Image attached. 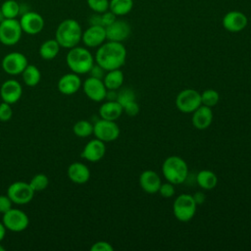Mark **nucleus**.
<instances>
[{"label": "nucleus", "mask_w": 251, "mask_h": 251, "mask_svg": "<svg viewBox=\"0 0 251 251\" xmlns=\"http://www.w3.org/2000/svg\"><path fill=\"white\" fill-rule=\"evenodd\" d=\"M126 50L122 42L108 41L99 46L95 54V62L105 71L120 69L126 63Z\"/></svg>", "instance_id": "nucleus-1"}, {"label": "nucleus", "mask_w": 251, "mask_h": 251, "mask_svg": "<svg viewBox=\"0 0 251 251\" xmlns=\"http://www.w3.org/2000/svg\"><path fill=\"white\" fill-rule=\"evenodd\" d=\"M82 30L80 25L74 19H66L57 26L55 39L61 47L71 49L77 46L81 40Z\"/></svg>", "instance_id": "nucleus-2"}, {"label": "nucleus", "mask_w": 251, "mask_h": 251, "mask_svg": "<svg viewBox=\"0 0 251 251\" xmlns=\"http://www.w3.org/2000/svg\"><path fill=\"white\" fill-rule=\"evenodd\" d=\"M162 173L167 181L173 184L183 183L188 176L186 162L179 156H170L162 165Z\"/></svg>", "instance_id": "nucleus-3"}, {"label": "nucleus", "mask_w": 251, "mask_h": 251, "mask_svg": "<svg viewBox=\"0 0 251 251\" xmlns=\"http://www.w3.org/2000/svg\"><path fill=\"white\" fill-rule=\"evenodd\" d=\"M66 62L73 73L84 75L89 73L90 69L94 65V58L86 48L75 46L68 52Z\"/></svg>", "instance_id": "nucleus-4"}, {"label": "nucleus", "mask_w": 251, "mask_h": 251, "mask_svg": "<svg viewBox=\"0 0 251 251\" xmlns=\"http://www.w3.org/2000/svg\"><path fill=\"white\" fill-rule=\"evenodd\" d=\"M197 204L191 194L182 193L178 195L173 204V213L176 220L182 223L192 220L196 213Z\"/></svg>", "instance_id": "nucleus-5"}, {"label": "nucleus", "mask_w": 251, "mask_h": 251, "mask_svg": "<svg viewBox=\"0 0 251 251\" xmlns=\"http://www.w3.org/2000/svg\"><path fill=\"white\" fill-rule=\"evenodd\" d=\"M23 29L16 19H4L0 23V42L6 46L17 44L22 37Z\"/></svg>", "instance_id": "nucleus-6"}, {"label": "nucleus", "mask_w": 251, "mask_h": 251, "mask_svg": "<svg viewBox=\"0 0 251 251\" xmlns=\"http://www.w3.org/2000/svg\"><path fill=\"white\" fill-rule=\"evenodd\" d=\"M200 105H202L201 93L195 89L186 88L176 95V106L181 113H193Z\"/></svg>", "instance_id": "nucleus-7"}, {"label": "nucleus", "mask_w": 251, "mask_h": 251, "mask_svg": "<svg viewBox=\"0 0 251 251\" xmlns=\"http://www.w3.org/2000/svg\"><path fill=\"white\" fill-rule=\"evenodd\" d=\"M93 134L103 142H112L119 137L120 127L116 121L100 119L93 125Z\"/></svg>", "instance_id": "nucleus-8"}, {"label": "nucleus", "mask_w": 251, "mask_h": 251, "mask_svg": "<svg viewBox=\"0 0 251 251\" xmlns=\"http://www.w3.org/2000/svg\"><path fill=\"white\" fill-rule=\"evenodd\" d=\"M7 195L13 203L24 205L30 202L34 195V190L28 182L16 181L13 182L7 189Z\"/></svg>", "instance_id": "nucleus-9"}, {"label": "nucleus", "mask_w": 251, "mask_h": 251, "mask_svg": "<svg viewBox=\"0 0 251 251\" xmlns=\"http://www.w3.org/2000/svg\"><path fill=\"white\" fill-rule=\"evenodd\" d=\"M3 224L6 229L14 232H20L27 227L29 220L24 211L11 208L3 214Z\"/></svg>", "instance_id": "nucleus-10"}, {"label": "nucleus", "mask_w": 251, "mask_h": 251, "mask_svg": "<svg viewBox=\"0 0 251 251\" xmlns=\"http://www.w3.org/2000/svg\"><path fill=\"white\" fill-rule=\"evenodd\" d=\"M27 65L26 57L21 52L8 53L2 60L4 72L11 75L22 74Z\"/></svg>", "instance_id": "nucleus-11"}, {"label": "nucleus", "mask_w": 251, "mask_h": 251, "mask_svg": "<svg viewBox=\"0 0 251 251\" xmlns=\"http://www.w3.org/2000/svg\"><path fill=\"white\" fill-rule=\"evenodd\" d=\"M19 22L23 32L30 35L39 33L44 27V20L42 16L33 11H26L22 14Z\"/></svg>", "instance_id": "nucleus-12"}, {"label": "nucleus", "mask_w": 251, "mask_h": 251, "mask_svg": "<svg viewBox=\"0 0 251 251\" xmlns=\"http://www.w3.org/2000/svg\"><path fill=\"white\" fill-rule=\"evenodd\" d=\"M82 89L84 94L92 101L100 102L106 97L107 88L102 79L89 76L83 81Z\"/></svg>", "instance_id": "nucleus-13"}, {"label": "nucleus", "mask_w": 251, "mask_h": 251, "mask_svg": "<svg viewBox=\"0 0 251 251\" xmlns=\"http://www.w3.org/2000/svg\"><path fill=\"white\" fill-rule=\"evenodd\" d=\"M106 29V39L109 41L122 42L126 40L130 35L129 25L122 20H115L111 25L105 27Z\"/></svg>", "instance_id": "nucleus-14"}, {"label": "nucleus", "mask_w": 251, "mask_h": 251, "mask_svg": "<svg viewBox=\"0 0 251 251\" xmlns=\"http://www.w3.org/2000/svg\"><path fill=\"white\" fill-rule=\"evenodd\" d=\"M23 94V88L19 81L8 79L0 87V96L2 100L8 104H15L20 100Z\"/></svg>", "instance_id": "nucleus-15"}, {"label": "nucleus", "mask_w": 251, "mask_h": 251, "mask_svg": "<svg viewBox=\"0 0 251 251\" xmlns=\"http://www.w3.org/2000/svg\"><path fill=\"white\" fill-rule=\"evenodd\" d=\"M81 40L87 47H99L106 40V29L102 25H90L82 32Z\"/></svg>", "instance_id": "nucleus-16"}, {"label": "nucleus", "mask_w": 251, "mask_h": 251, "mask_svg": "<svg viewBox=\"0 0 251 251\" xmlns=\"http://www.w3.org/2000/svg\"><path fill=\"white\" fill-rule=\"evenodd\" d=\"M105 153H106L105 142H103L98 138H95L88 141L85 144L80 156L88 162H98L104 157Z\"/></svg>", "instance_id": "nucleus-17"}, {"label": "nucleus", "mask_w": 251, "mask_h": 251, "mask_svg": "<svg viewBox=\"0 0 251 251\" xmlns=\"http://www.w3.org/2000/svg\"><path fill=\"white\" fill-rule=\"evenodd\" d=\"M247 23V17L238 11L228 12L223 19L224 27L230 32L241 31L246 27Z\"/></svg>", "instance_id": "nucleus-18"}, {"label": "nucleus", "mask_w": 251, "mask_h": 251, "mask_svg": "<svg viewBox=\"0 0 251 251\" xmlns=\"http://www.w3.org/2000/svg\"><path fill=\"white\" fill-rule=\"evenodd\" d=\"M160 176L153 170H145L139 176V184L143 191L149 194L157 193L161 185Z\"/></svg>", "instance_id": "nucleus-19"}, {"label": "nucleus", "mask_w": 251, "mask_h": 251, "mask_svg": "<svg viewBox=\"0 0 251 251\" xmlns=\"http://www.w3.org/2000/svg\"><path fill=\"white\" fill-rule=\"evenodd\" d=\"M213 121V112L211 107L200 105L193 113H192V125L195 128L203 130L208 128Z\"/></svg>", "instance_id": "nucleus-20"}, {"label": "nucleus", "mask_w": 251, "mask_h": 251, "mask_svg": "<svg viewBox=\"0 0 251 251\" xmlns=\"http://www.w3.org/2000/svg\"><path fill=\"white\" fill-rule=\"evenodd\" d=\"M81 86V80L77 74H66L58 81V89L62 94L72 95L78 91Z\"/></svg>", "instance_id": "nucleus-21"}, {"label": "nucleus", "mask_w": 251, "mask_h": 251, "mask_svg": "<svg viewBox=\"0 0 251 251\" xmlns=\"http://www.w3.org/2000/svg\"><path fill=\"white\" fill-rule=\"evenodd\" d=\"M68 177L76 184L86 183L90 178V171L86 165L80 162L72 163L67 171Z\"/></svg>", "instance_id": "nucleus-22"}, {"label": "nucleus", "mask_w": 251, "mask_h": 251, "mask_svg": "<svg viewBox=\"0 0 251 251\" xmlns=\"http://www.w3.org/2000/svg\"><path fill=\"white\" fill-rule=\"evenodd\" d=\"M124 108L118 101H107L99 108V116L101 119L109 121H117L123 114Z\"/></svg>", "instance_id": "nucleus-23"}, {"label": "nucleus", "mask_w": 251, "mask_h": 251, "mask_svg": "<svg viewBox=\"0 0 251 251\" xmlns=\"http://www.w3.org/2000/svg\"><path fill=\"white\" fill-rule=\"evenodd\" d=\"M124 74L120 69L108 71L105 74V76L103 77V82L106 86L107 89H113V90H118L122 87L124 83Z\"/></svg>", "instance_id": "nucleus-24"}, {"label": "nucleus", "mask_w": 251, "mask_h": 251, "mask_svg": "<svg viewBox=\"0 0 251 251\" xmlns=\"http://www.w3.org/2000/svg\"><path fill=\"white\" fill-rule=\"evenodd\" d=\"M196 182L201 188L212 190L218 183V177L214 172L210 170H202L198 172L196 176Z\"/></svg>", "instance_id": "nucleus-25"}, {"label": "nucleus", "mask_w": 251, "mask_h": 251, "mask_svg": "<svg viewBox=\"0 0 251 251\" xmlns=\"http://www.w3.org/2000/svg\"><path fill=\"white\" fill-rule=\"evenodd\" d=\"M60 47L61 46L56 39H48L40 45L39 55L44 60H52L58 55Z\"/></svg>", "instance_id": "nucleus-26"}, {"label": "nucleus", "mask_w": 251, "mask_h": 251, "mask_svg": "<svg viewBox=\"0 0 251 251\" xmlns=\"http://www.w3.org/2000/svg\"><path fill=\"white\" fill-rule=\"evenodd\" d=\"M24 82L27 86H35L38 84L41 78V74L39 69L34 65H27L24 72L22 73Z\"/></svg>", "instance_id": "nucleus-27"}, {"label": "nucleus", "mask_w": 251, "mask_h": 251, "mask_svg": "<svg viewBox=\"0 0 251 251\" xmlns=\"http://www.w3.org/2000/svg\"><path fill=\"white\" fill-rule=\"evenodd\" d=\"M132 0H111L109 2L110 11L116 16H124L132 9Z\"/></svg>", "instance_id": "nucleus-28"}, {"label": "nucleus", "mask_w": 251, "mask_h": 251, "mask_svg": "<svg viewBox=\"0 0 251 251\" xmlns=\"http://www.w3.org/2000/svg\"><path fill=\"white\" fill-rule=\"evenodd\" d=\"M5 19H16L21 13V6L16 0H6L0 7Z\"/></svg>", "instance_id": "nucleus-29"}, {"label": "nucleus", "mask_w": 251, "mask_h": 251, "mask_svg": "<svg viewBox=\"0 0 251 251\" xmlns=\"http://www.w3.org/2000/svg\"><path fill=\"white\" fill-rule=\"evenodd\" d=\"M73 130L78 137H88L93 133V125L86 120H80L74 125Z\"/></svg>", "instance_id": "nucleus-30"}, {"label": "nucleus", "mask_w": 251, "mask_h": 251, "mask_svg": "<svg viewBox=\"0 0 251 251\" xmlns=\"http://www.w3.org/2000/svg\"><path fill=\"white\" fill-rule=\"evenodd\" d=\"M219 100H220L219 92L216 91L215 89H206L201 93L202 105L212 108L213 106H216L218 104Z\"/></svg>", "instance_id": "nucleus-31"}, {"label": "nucleus", "mask_w": 251, "mask_h": 251, "mask_svg": "<svg viewBox=\"0 0 251 251\" xmlns=\"http://www.w3.org/2000/svg\"><path fill=\"white\" fill-rule=\"evenodd\" d=\"M28 183L30 184V186L34 190V192L42 191V190H44L48 186L49 179H48L46 175H44V174H37V175H35L30 179V181Z\"/></svg>", "instance_id": "nucleus-32"}, {"label": "nucleus", "mask_w": 251, "mask_h": 251, "mask_svg": "<svg viewBox=\"0 0 251 251\" xmlns=\"http://www.w3.org/2000/svg\"><path fill=\"white\" fill-rule=\"evenodd\" d=\"M119 90V89H118ZM123 107L131 101H135V92L128 87L122 88L118 91L117 100Z\"/></svg>", "instance_id": "nucleus-33"}, {"label": "nucleus", "mask_w": 251, "mask_h": 251, "mask_svg": "<svg viewBox=\"0 0 251 251\" xmlns=\"http://www.w3.org/2000/svg\"><path fill=\"white\" fill-rule=\"evenodd\" d=\"M88 7L94 11L95 13L102 14L109 9V1L108 0H86Z\"/></svg>", "instance_id": "nucleus-34"}, {"label": "nucleus", "mask_w": 251, "mask_h": 251, "mask_svg": "<svg viewBox=\"0 0 251 251\" xmlns=\"http://www.w3.org/2000/svg\"><path fill=\"white\" fill-rule=\"evenodd\" d=\"M175 184L167 181L165 183H161L160 188L158 190V192L160 193V195L164 198H171L175 195L176 193V189H175Z\"/></svg>", "instance_id": "nucleus-35"}, {"label": "nucleus", "mask_w": 251, "mask_h": 251, "mask_svg": "<svg viewBox=\"0 0 251 251\" xmlns=\"http://www.w3.org/2000/svg\"><path fill=\"white\" fill-rule=\"evenodd\" d=\"M12 116H13V111H12L11 105L4 101L0 103V121L8 122L9 120H11Z\"/></svg>", "instance_id": "nucleus-36"}, {"label": "nucleus", "mask_w": 251, "mask_h": 251, "mask_svg": "<svg viewBox=\"0 0 251 251\" xmlns=\"http://www.w3.org/2000/svg\"><path fill=\"white\" fill-rule=\"evenodd\" d=\"M90 250L91 251H113L114 247L111 245V243L104 240H100L93 243L92 246L90 247Z\"/></svg>", "instance_id": "nucleus-37"}, {"label": "nucleus", "mask_w": 251, "mask_h": 251, "mask_svg": "<svg viewBox=\"0 0 251 251\" xmlns=\"http://www.w3.org/2000/svg\"><path fill=\"white\" fill-rule=\"evenodd\" d=\"M123 108L124 112L129 117H134L139 113V105L136 103V101H131L125 105Z\"/></svg>", "instance_id": "nucleus-38"}, {"label": "nucleus", "mask_w": 251, "mask_h": 251, "mask_svg": "<svg viewBox=\"0 0 251 251\" xmlns=\"http://www.w3.org/2000/svg\"><path fill=\"white\" fill-rule=\"evenodd\" d=\"M12 200L8 195H0V213L4 214L12 208Z\"/></svg>", "instance_id": "nucleus-39"}, {"label": "nucleus", "mask_w": 251, "mask_h": 251, "mask_svg": "<svg viewBox=\"0 0 251 251\" xmlns=\"http://www.w3.org/2000/svg\"><path fill=\"white\" fill-rule=\"evenodd\" d=\"M100 17H101V25L104 27L108 26L116 20V15L113 14L111 11L110 12L106 11V12L100 14Z\"/></svg>", "instance_id": "nucleus-40"}, {"label": "nucleus", "mask_w": 251, "mask_h": 251, "mask_svg": "<svg viewBox=\"0 0 251 251\" xmlns=\"http://www.w3.org/2000/svg\"><path fill=\"white\" fill-rule=\"evenodd\" d=\"M105 74H106V71L98 64H94L89 71L90 76H93L99 79H103V77L105 76Z\"/></svg>", "instance_id": "nucleus-41"}, {"label": "nucleus", "mask_w": 251, "mask_h": 251, "mask_svg": "<svg viewBox=\"0 0 251 251\" xmlns=\"http://www.w3.org/2000/svg\"><path fill=\"white\" fill-rule=\"evenodd\" d=\"M192 196L197 205H202L206 200V195L202 191H197Z\"/></svg>", "instance_id": "nucleus-42"}, {"label": "nucleus", "mask_w": 251, "mask_h": 251, "mask_svg": "<svg viewBox=\"0 0 251 251\" xmlns=\"http://www.w3.org/2000/svg\"><path fill=\"white\" fill-rule=\"evenodd\" d=\"M117 94H118L117 90L107 89L105 99H107V101H116L117 100Z\"/></svg>", "instance_id": "nucleus-43"}, {"label": "nucleus", "mask_w": 251, "mask_h": 251, "mask_svg": "<svg viewBox=\"0 0 251 251\" xmlns=\"http://www.w3.org/2000/svg\"><path fill=\"white\" fill-rule=\"evenodd\" d=\"M6 234V227L3 223H0V242L4 239Z\"/></svg>", "instance_id": "nucleus-44"}, {"label": "nucleus", "mask_w": 251, "mask_h": 251, "mask_svg": "<svg viewBox=\"0 0 251 251\" xmlns=\"http://www.w3.org/2000/svg\"><path fill=\"white\" fill-rule=\"evenodd\" d=\"M5 18H4V16H3V14H2V12H1V10H0V23L4 20Z\"/></svg>", "instance_id": "nucleus-45"}, {"label": "nucleus", "mask_w": 251, "mask_h": 251, "mask_svg": "<svg viewBox=\"0 0 251 251\" xmlns=\"http://www.w3.org/2000/svg\"><path fill=\"white\" fill-rule=\"evenodd\" d=\"M0 251H5V248L0 244Z\"/></svg>", "instance_id": "nucleus-46"}]
</instances>
